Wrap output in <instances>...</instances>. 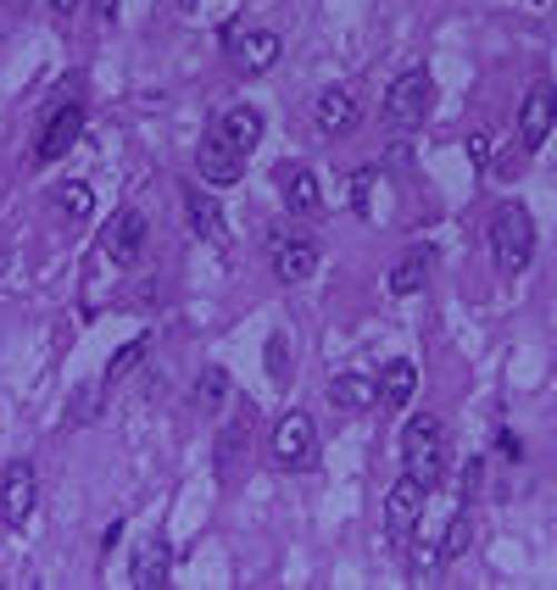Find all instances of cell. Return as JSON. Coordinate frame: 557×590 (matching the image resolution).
<instances>
[{"mask_svg": "<svg viewBox=\"0 0 557 590\" xmlns=\"http://www.w3.org/2000/svg\"><path fill=\"white\" fill-rule=\"evenodd\" d=\"M490 257H496V268L507 279H518L529 268V257H535V218H529V207H518V201L496 207V218H490Z\"/></svg>", "mask_w": 557, "mask_h": 590, "instance_id": "1", "label": "cell"}, {"mask_svg": "<svg viewBox=\"0 0 557 590\" xmlns=\"http://www.w3.org/2000/svg\"><path fill=\"white\" fill-rule=\"evenodd\" d=\"M401 457H407V473L435 490L446 479V423L435 412H412L401 429Z\"/></svg>", "mask_w": 557, "mask_h": 590, "instance_id": "2", "label": "cell"}, {"mask_svg": "<svg viewBox=\"0 0 557 590\" xmlns=\"http://www.w3.org/2000/svg\"><path fill=\"white\" fill-rule=\"evenodd\" d=\"M268 462H273L279 473H307V468L318 462V429H312V418H307L301 407H290V412L273 423V434H268Z\"/></svg>", "mask_w": 557, "mask_h": 590, "instance_id": "3", "label": "cell"}, {"mask_svg": "<svg viewBox=\"0 0 557 590\" xmlns=\"http://www.w3.org/2000/svg\"><path fill=\"white\" fill-rule=\"evenodd\" d=\"M429 107H435V79H429L424 68L401 73V79L385 90V123H390L396 134H412V129L429 118Z\"/></svg>", "mask_w": 557, "mask_h": 590, "instance_id": "4", "label": "cell"}, {"mask_svg": "<svg viewBox=\"0 0 557 590\" xmlns=\"http://www.w3.org/2000/svg\"><path fill=\"white\" fill-rule=\"evenodd\" d=\"M424 507H429V484L401 473L390 484V496H385V534L396 546H407V534H418V523H424Z\"/></svg>", "mask_w": 557, "mask_h": 590, "instance_id": "5", "label": "cell"}, {"mask_svg": "<svg viewBox=\"0 0 557 590\" xmlns=\"http://www.w3.org/2000/svg\"><path fill=\"white\" fill-rule=\"evenodd\" d=\"M551 129H557V84L551 79H535L524 90V107H518V146L524 151H540Z\"/></svg>", "mask_w": 557, "mask_h": 590, "instance_id": "6", "label": "cell"}, {"mask_svg": "<svg viewBox=\"0 0 557 590\" xmlns=\"http://www.w3.org/2000/svg\"><path fill=\"white\" fill-rule=\"evenodd\" d=\"M140 251H146V212H135V207L112 212V218L101 223V257L118 262V268H135Z\"/></svg>", "mask_w": 557, "mask_h": 590, "instance_id": "7", "label": "cell"}, {"mask_svg": "<svg viewBox=\"0 0 557 590\" xmlns=\"http://www.w3.org/2000/svg\"><path fill=\"white\" fill-rule=\"evenodd\" d=\"M79 134H84V107H79V101H62V107L46 118L34 157H40V162H62V157L79 146Z\"/></svg>", "mask_w": 557, "mask_h": 590, "instance_id": "8", "label": "cell"}, {"mask_svg": "<svg viewBox=\"0 0 557 590\" xmlns=\"http://www.w3.org/2000/svg\"><path fill=\"white\" fill-rule=\"evenodd\" d=\"M34 496H40L34 468H29V462H12V468H7V479H0V523L23 529V523H29V512H34Z\"/></svg>", "mask_w": 557, "mask_h": 590, "instance_id": "9", "label": "cell"}, {"mask_svg": "<svg viewBox=\"0 0 557 590\" xmlns=\"http://www.w3.org/2000/svg\"><path fill=\"white\" fill-rule=\"evenodd\" d=\"M212 140H223L235 157H251L262 146V112L257 107H229L212 118Z\"/></svg>", "mask_w": 557, "mask_h": 590, "instance_id": "10", "label": "cell"}, {"mask_svg": "<svg viewBox=\"0 0 557 590\" xmlns=\"http://www.w3.org/2000/svg\"><path fill=\"white\" fill-rule=\"evenodd\" d=\"M240 173H246V157H235L223 140H212V134H207V140L196 146V179H207L212 190H235V184H240Z\"/></svg>", "mask_w": 557, "mask_h": 590, "instance_id": "11", "label": "cell"}, {"mask_svg": "<svg viewBox=\"0 0 557 590\" xmlns=\"http://www.w3.org/2000/svg\"><path fill=\"white\" fill-rule=\"evenodd\" d=\"M135 584L140 590L173 584V546H168V534H146L140 540V551H135Z\"/></svg>", "mask_w": 557, "mask_h": 590, "instance_id": "12", "label": "cell"}, {"mask_svg": "<svg viewBox=\"0 0 557 590\" xmlns=\"http://www.w3.org/2000/svg\"><path fill=\"white\" fill-rule=\"evenodd\" d=\"M273 273H279V284H307L318 273V246L312 240H279L273 234Z\"/></svg>", "mask_w": 557, "mask_h": 590, "instance_id": "13", "label": "cell"}, {"mask_svg": "<svg viewBox=\"0 0 557 590\" xmlns=\"http://www.w3.org/2000/svg\"><path fill=\"white\" fill-rule=\"evenodd\" d=\"M312 118H318V134H329V140H340V134H351V123H357V101H351V90H324L318 101H312Z\"/></svg>", "mask_w": 557, "mask_h": 590, "instance_id": "14", "label": "cell"}, {"mask_svg": "<svg viewBox=\"0 0 557 590\" xmlns=\"http://www.w3.org/2000/svg\"><path fill=\"white\" fill-rule=\"evenodd\" d=\"M279 179V196H285V207L290 212H318L324 207V184H318V173L312 168H301V162H290L285 173H273Z\"/></svg>", "mask_w": 557, "mask_h": 590, "instance_id": "15", "label": "cell"}, {"mask_svg": "<svg viewBox=\"0 0 557 590\" xmlns=\"http://www.w3.org/2000/svg\"><path fill=\"white\" fill-rule=\"evenodd\" d=\"M279 46H285V40H279L273 29H251V34H240V46H235L240 73H251V79H257V73H268V68L279 62Z\"/></svg>", "mask_w": 557, "mask_h": 590, "instance_id": "16", "label": "cell"}, {"mask_svg": "<svg viewBox=\"0 0 557 590\" xmlns=\"http://www.w3.org/2000/svg\"><path fill=\"white\" fill-rule=\"evenodd\" d=\"M429 268H435V251H429V246H412V251L390 268V279H385L390 296H418V290L429 284Z\"/></svg>", "mask_w": 557, "mask_h": 590, "instance_id": "17", "label": "cell"}, {"mask_svg": "<svg viewBox=\"0 0 557 590\" xmlns=\"http://www.w3.org/2000/svg\"><path fill=\"white\" fill-rule=\"evenodd\" d=\"M185 212H190V229H196L207 246H223V240H229L223 212H218V201H212L207 190H185Z\"/></svg>", "mask_w": 557, "mask_h": 590, "instance_id": "18", "label": "cell"}, {"mask_svg": "<svg viewBox=\"0 0 557 590\" xmlns=\"http://www.w3.org/2000/svg\"><path fill=\"white\" fill-rule=\"evenodd\" d=\"M412 396H418V368H412V357H390L385 373H379V401H385V407H407Z\"/></svg>", "mask_w": 557, "mask_h": 590, "instance_id": "19", "label": "cell"}, {"mask_svg": "<svg viewBox=\"0 0 557 590\" xmlns=\"http://www.w3.org/2000/svg\"><path fill=\"white\" fill-rule=\"evenodd\" d=\"M190 401H196V412H223V401H235V379L212 362V368H201V379H196Z\"/></svg>", "mask_w": 557, "mask_h": 590, "instance_id": "20", "label": "cell"}, {"mask_svg": "<svg viewBox=\"0 0 557 590\" xmlns=\"http://www.w3.org/2000/svg\"><path fill=\"white\" fill-rule=\"evenodd\" d=\"M329 396H335L346 412H362L368 401H379V379H368V373H340V379L329 384Z\"/></svg>", "mask_w": 557, "mask_h": 590, "instance_id": "21", "label": "cell"}, {"mask_svg": "<svg viewBox=\"0 0 557 590\" xmlns=\"http://www.w3.org/2000/svg\"><path fill=\"white\" fill-rule=\"evenodd\" d=\"M57 207H62V218H68V223H90L96 196H90V184H84V179H68V184L57 190Z\"/></svg>", "mask_w": 557, "mask_h": 590, "instance_id": "22", "label": "cell"}, {"mask_svg": "<svg viewBox=\"0 0 557 590\" xmlns=\"http://www.w3.org/2000/svg\"><path fill=\"white\" fill-rule=\"evenodd\" d=\"M146 351H151V340H146V334H140V340H129V346H118V351H112V362H107V384H118L123 373H135V368L146 362Z\"/></svg>", "mask_w": 557, "mask_h": 590, "instance_id": "23", "label": "cell"}, {"mask_svg": "<svg viewBox=\"0 0 557 590\" xmlns=\"http://www.w3.org/2000/svg\"><path fill=\"white\" fill-rule=\"evenodd\" d=\"M468 540H474V523H468V512H457V518L446 523V534H440V562L462 557V551H468Z\"/></svg>", "mask_w": 557, "mask_h": 590, "instance_id": "24", "label": "cell"}, {"mask_svg": "<svg viewBox=\"0 0 557 590\" xmlns=\"http://www.w3.org/2000/svg\"><path fill=\"white\" fill-rule=\"evenodd\" d=\"M268 379H273V384H285V379H290V340H285V334H273V340H268Z\"/></svg>", "mask_w": 557, "mask_h": 590, "instance_id": "25", "label": "cell"}, {"mask_svg": "<svg viewBox=\"0 0 557 590\" xmlns=\"http://www.w3.org/2000/svg\"><path fill=\"white\" fill-rule=\"evenodd\" d=\"M374 179H379L374 168H357V173H351V212H357V218H362L368 201H374Z\"/></svg>", "mask_w": 557, "mask_h": 590, "instance_id": "26", "label": "cell"}, {"mask_svg": "<svg viewBox=\"0 0 557 590\" xmlns=\"http://www.w3.org/2000/svg\"><path fill=\"white\" fill-rule=\"evenodd\" d=\"M240 446H246V423H229L223 440H218V468H229V462L240 457Z\"/></svg>", "mask_w": 557, "mask_h": 590, "instance_id": "27", "label": "cell"}, {"mask_svg": "<svg viewBox=\"0 0 557 590\" xmlns=\"http://www.w3.org/2000/svg\"><path fill=\"white\" fill-rule=\"evenodd\" d=\"M468 157L479 162V168H490V157H496V140L479 129V134H468Z\"/></svg>", "mask_w": 557, "mask_h": 590, "instance_id": "28", "label": "cell"}, {"mask_svg": "<svg viewBox=\"0 0 557 590\" xmlns=\"http://www.w3.org/2000/svg\"><path fill=\"white\" fill-rule=\"evenodd\" d=\"M479 484H485V457H468L462 462V496H479Z\"/></svg>", "mask_w": 557, "mask_h": 590, "instance_id": "29", "label": "cell"}, {"mask_svg": "<svg viewBox=\"0 0 557 590\" xmlns=\"http://www.w3.org/2000/svg\"><path fill=\"white\" fill-rule=\"evenodd\" d=\"M73 12H79V0H51V18L57 23H73Z\"/></svg>", "mask_w": 557, "mask_h": 590, "instance_id": "30", "label": "cell"}, {"mask_svg": "<svg viewBox=\"0 0 557 590\" xmlns=\"http://www.w3.org/2000/svg\"><path fill=\"white\" fill-rule=\"evenodd\" d=\"M84 418H90V384L73 396V423H84Z\"/></svg>", "mask_w": 557, "mask_h": 590, "instance_id": "31", "label": "cell"}, {"mask_svg": "<svg viewBox=\"0 0 557 590\" xmlns=\"http://www.w3.org/2000/svg\"><path fill=\"white\" fill-rule=\"evenodd\" d=\"M496 446H501V451H507V457H513V462H518V457H524V446H518V434H507V429H501V434H496Z\"/></svg>", "mask_w": 557, "mask_h": 590, "instance_id": "32", "label": "cell"}, {"mask_svg": "<svg viewBox=\"0 0 557 590\" xmlns=\"http://www.w3.org/2000/svg\"><path fill=\"white\" fill-rule=\"evenodd\" d=\"M90 7H96L101 23H118V0H90Z\"/></svg>", "mask_w": 557, "mask_h": 590, "instance_id": "33", "label": "cell"}, {"mask_svg": "<svg viewBox=\"0 0 557 590\" xmlns=\"http://www.w3.org/2000/svg\"><path fill=\"white\" fill-rule=\"evenodd\" d=\"M173 12H179V18H196V12H201V0H173Z\"/></svg>", "mask_w": 557, "mask_h": 590, "instance_id": "34", "label": "cell"}, {"mask_svg": "<svg viewBox=\"0 0 557 590\" xmlns=\"http://www.w3.org/2000/svg\"><path fill=\"white\" fill-rule=\"evenodd\" d=\"M0 273H7V251H0Z\"/></svg>", "mask_w": 557, "mask_h": 590, "instance_id": "35", "label": "cell"}]
</instances>
